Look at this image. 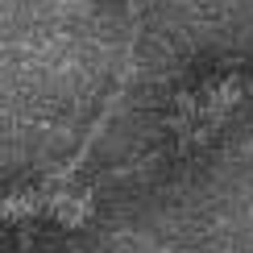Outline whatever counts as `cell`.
Masks as SVG:
<instances>
[{"label": "cell", "mask_w": 253, "mask_h": 253, "mask_svg": "<svg viewBox=\"0 0 253 253\" xmlns=\"http://www.w3.org/2000/svg\"><path fill=\"white\" fill-rule=\"evenodd\" d=\"M91 216V187H58L42 183L34 191H0V224H29V220H58L62 228H79Z\"/></svg>", "instance_id": "1"}, {"label": "cell", "mask_w": 253, "mask_h": 253, "mask_svg": "<svg viewBox=\"0 0 253 253\" xmlns=\"http://www.w3.org/2000/svg\"><path fill=\"white\" fill-rule=\"evenodd\" d=\"M137 241H141L145 249H162V253H174V249H166V245H158V241H145V237H137Z\"/></svg>", "instance_id": "2"}]
</instances>
